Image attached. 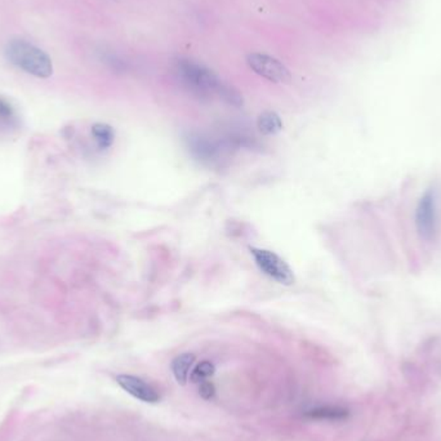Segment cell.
<instances>
[{
    "mask_svg": "<svg viewBox=\"0 0 441 441\" xmlns=\"http://www.w3.org/2000/svg\"><path fill=\"white\" fill-rule=\"evenodd\" d=\"M173 69L181 84L198 97H209L217 94L220 89L222 83L220 78L211 69L196 61L181 57L174 61Z\"/></svg>",
    "mask_w": 441,
    "mask_h": 441,
    "instance_id": "1",
    "label": "cell"
},
{
    "mask_svg": "<svg viewBox=\"0 0 441 441\" xmlns=\"http://www.w3.org/2000/svg\"><path fill=\"white\" fill-rule=\"evenodd\" d=\"M7 60L22 71L35 78L47 79L54 74V62L41 48L35 47L29 41H9L6 47Z\"/></svg>",
    "mask_w": 441,
    "mask_h": 441,
    "instance_id": "2",
    "label": "cell"
},
{
    "mask_svg": "<svg viewBox=\"0 0 441 441\" xmlns=\"http://www.w3.org/2000/svg\"><path fill=\"white\" fill-rule=\"evenodd\" d=\"M250 252L253 254L254 261L257 263V266L260 268L263 274L268 275V278L284 285L293 284V271L288 266L287 262L280 258L278 254L266 250V249H257V248H252Z\"/></svg>",
    "mask_w": 441,
    "mask_h": 441,
    "instance_id": "3",
    "label": "cell"
},
{
    "mask_svg": "<svg viewBox=\"0 0 441 441\" xmlns=\"http://www.w3.org/2000/svg\"><path fill=\"white\" fill-rule=\"evenodd\" d=\"M249 69L262 78L273 83H289L292 81L290 71L281 61L265 54H250L247 57Z\"/></svg>",
    "mask_w": 441,
    "mask_h": 441,
    "instance_id": "4",
    "label": "cell"
},
{
    "mask_svg": "<svg viewBox=\"0 0 441 441\" xmlns=\"http://www.w3.org/2000/svg\"><path fill=\"white\" fill-rule=\"evenodd\" d=\"M415 226L423 240H434L437 233V213L434 191H427L415 211Z\"/></svg>",
    "mask_w": 441,
    "mask_h": 441,
    "instance_id": "5",
    "label": "cell"
},
{
    "mask_svg": "<svg viewBox=\"0 0 441 441\" xmlns=\"http://www.w3.org/2000/svg\"><path fill=\"white\" fill-rule=\"evenodd\" d=\"M116 382L124 391L132 395L136 399L143 402H158L161 396L156 392L154 387H151L148 383L134 375H121L116 377Z\"/></svg>",
    "mask_w": 441,
    "mask_h": 441,
    "instance_id": "6",
    "label": "cell"
},
{
    "mask_svg": "<svg viewBox=\"0 0 441 441\" xmlns=\"http://www.w3.org/2000/svg\"><path fill=\"white\" fill-rule=\"evenodd\" d=\"M305 415L310 420H318V421H343L348 418L350 413L348 409L327 405V407L310 409Z\"/></svg>",
    "mask_w": 441,
    "mask_h": 441,
    "instance_id": "7",
    "label": "cell"
},
{
    "mask_svg": "<svg viewBox=\"0 0 441 441\" xmlns=\"http://www.w3.org/2000/svg\"><path fill=\"white\" fill-rule=\"evenodd\" d=\"M190 146H191V151L194 153L196 158H199L201 161H214V158L217 156V148L213 145L212 141L206 140L201 136L194 137L190 141Z\"/></svg>",
    "mask_w": 441,
    "mask_h": 441,
    "instance_id": "8",
    "label": "cell"
},
{
    "mask_svg": "<svg viewBox=\"0 0 441 441\" xmlns=\"http://www.w3.org/2000/svg\"><path fill=\"white\" fill-rule=\"evenodd\" d=\"M257 127L262 134L273 136V134L279 133L283 129V121H281L280 116L274 111H265L258 116Z\"/></svg>",
    "mask_w": 441,
    "mask_h": 441,
    "instance_id": "9",
    "label": "cell"
},
{
    "mask_svg": "<svg viewBox=\"0 0 441 441\" xmlns=\"http://www.w3.org/2000/svg\"><path fill=\"white\" fill-rule=\"evenodd\" d=\"M195 361V355L182 354L177 356L172 363V370H173L176 380L181 385H185L188 381L190 369L193 367Z\"/></svg>",
    "mask_w": 441,
    "mask_h": 441,
    "instance_id": "10",
    "label": "cell"
},
{
    "mask_svg": "<svg viewBox=\"0 0 441 441\" xmlns=\"http://www.w3.org/2000/svg\"><path fill=\"white\" fill-rule=\"evenodd\" d=\"M92 136H93L98 147L102 150H106L114 142V129L107 124H103V123L94 124L92 127Z\"/></svg>",
    "mask_w": 441,
    "mask_h": 441,
    "instance_id": "11",
    "label": "cell"
},
{
    "mask_svg": "<svg viewBox=\"0 0 441 441\" xmlns=\"http://www.w3.org/2000/svg\"><path fill=\"white\" fill-rule=\"evenodd\" d=\"M217 94L220 96L222 100L228 102L230 105H233V106L243 105V96H241L240 92L236 88L230 86V84H226L223 81L220 83V89H218Z\"/></svg>",
    "mask_w": 441,
    "mask_h": 441,
    "instance_id": "12",
    "label": "cell"
},
{
    "mask_svg": "<svg viewBox=\"0 0 441 441\" xmlns=\"http://www.w3.org/2000/svg\"><path fill=\"white\" fill-rule=\"evenodd\" d=\"M214 372H216V368L211 361H203L195 367L193 373L190 375V380L194 383H201V382L207 381L209 377H212Z\"/></svg>",
    "mask_w": 441,
    "mask_h": 441,
    "instance_id": "13",
    "label": "cell"
},
{
    "mask_svg": "<svg viewBox=\"0 0 441 441\" xmlns=\"http://www.w3.org/2000/svg\"><path fill=\"white\" fill-rule=\"evenodd\" d=\"M199 394L204 400H211L216 394V387H214L213 383L209 381L201 382Z\"/></svg>",
    "mask_w": 441,
    "mask_h": 441,
    "instance_id": "14",
    "label": "cell"
},
{
    "mask_svg": "<svg viewBox=\"0 0 441 441\" xmlns=\"http://www.w3.org/2000/svg\"><path fill=\"white\" fill-rule=\"evenodd\" d=\"M14 116V107L9 102L0 97V119H11Z\"/></svg>",
    "mask_w": 441,
    "mask_h": 441,
    "instance_id": "15",
    "label": "cell"
}]
</instances>
